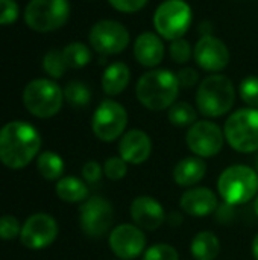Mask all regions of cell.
I'll return each mask as SVG.
<instances>
[{
    "label": "cell",
    "mask_w": 258,
    "mask_h": 260,
    "mask_svg": "<svg viewBox=\"0 0 258 260\" xmlns=\"http://www.w3.org/2000/svg\"><path fill=\"white\" fill-rule=\"evenodd\" d=\"M70 17L68 0H30L24 9L26 24L36 32L62 27Z\"/></svg>",
    "instance_id": "7"
},
{
    "label": "cell",
    "mask_w": 258,
    "mask_h": 260,
    "mask_svg": "<svg viewBox=\"0 0 258 260\" xmlns=\"http://www.w3.org/2000/svg\"><path fill=\"white\" fill-rule=\"evenodd\" d=\"M207 174V165L201 157H187L179 160L173 168V180L181 187L198 184Z\"/></svg>",
    "instance_id": "20"
},
{
    "label": "cell",
    "mask_w": 258,
    "mask_h": 260,
    "mask_svg": "<svg viewBox=\"0 0 258 260\" xmlns=\"http://www.w3.org/2000/svg\"><path fill=\"white\" fill-rule=\"evenodd\" d=\"M254 210H255V213H257L258 216V197L257 200H255V203H254Z\"/></svg>",
    "instance_id": "41"
},
{
    "label": "cell",
    "mask_w": 258,
    "mask_h": 260,
    "mask_svg": "<svg viewBox=\"0 0 258 260\" xmlns=\"http://www.w3.org/2000/svg\"><path fill=\"white\" fill-rule=\"evenodd\" d=\"M108 3L119 12L123 14H132L143 9L148 3V0H108Z\"/></svg>",
    "instance_id": "35"
},
{
    "label": "cell",
    "mask_w": 258,
    "mask_h": 260,
    "mask_svg": "<svg viewBox=\"0 0 258 260\" xmlns=\"http://www.w3.org/2000/svg\"><path fill=\"white\" fill-rule=\"evenodd\" d=\"M43 69L50 78L58 79V78L64 76V73L67 70V62L64 59L62 50H56V49L49 50L43 58Z\"/></svg>",
    "instance_id": "28"
},
{
    "label": "cell",
    "mask_w": 258,
    "mask_h": 260,
    "mask_svg": "<svg viewBox=\"0 0 258 260\" xmlns=\"http://www.w3.org/2000/svg\"><path fill=\"white\" fill-rule=\"evenodd\" d=\"M236 101V90L231 79L225 75L207 76L198 87L196 107L205 117H220L227 114Z\"/></svg>",
    "instance_id": "3"
},
{
    "label": "cell",
    "mask_w": 258,
    "mask_h": 260,
    "mask_svg": "<svg viewBox=\"0 0 258 260\" xmlns=\"http://www.w3.org/2000/svg\"><path fill=\"white\" fill-rule=\"evenodd\" d=\"M189 149L201 158L217 155L225 142V134L219 125L210 120H199L193 123L186 136Z\"/></svg>",
    "instance_id": "11"
},
{
    "label": "cell",
    "mask_w": 258,
    "mask_h": 260,
    "mask_svg": "<svg viewBox=\"0 0 258 260\" xmlns=\"http://www.w3.org/2000/svg\"><path fill=\"white\" fill-rule=\"evenodd\" d=\"M88 40L97 53L106 56L122 53L128 47L131 37L122 23L116 20H100L91 27Z\"/></svg>",
    "instance_id": "10"
},
{
    "label": "cell",
    "mask_w": 258,
    "mask_h": 260,
    "mask_svg": "<svg viewBox=\"0 0 258 260\" xmlns=\"http://www.w3.org/2000/svg\"><path fill=\"white\" fill-rule=\"evenodd\" d=\"M58 236V224L47 213H35L21 225L20 239L29 250H43L55 242Z\"/></svg>",
    "instance_id": "13"
},
{
    "label": "cell",
    "mask_w": 258,
    "mask_h": 260,
    "mask_svg": "<svg viewBox=\"0 0 258 260\" xmlns=\"http://www.w3.org/2000/svg\"><path fill=\"white\" fill-rule=\"evenodd\" d=\"M252 254H254L255 260H258V235L252 241Z\"/></svg>",
    "instance_id": "40"
},
{
    "label": "cell",
    "mask_w": 258,
    "mask_h": 260,
    "mask_svg": "<svg viewBox=\"0 0 258 260\" xmlns=\"http://www.w3.org/2000/svg\"><path fill=\"white\" fill-rule=\"evenodd\" d=\"M192 24V8L184 0H166L154 14L157 34L169 41L182 38Z\"/></svg>",
    "instance_id": "8"
},
{
    "label": "cell",
    "mask_w": 258,
    "mask_h": 260,
    "mask_svg": "<svg viewBox=\"0 0 258 260\" xmlns=\"http://www.w3.org/2000/svg\"><path fill=\"white\" fill-rule=\"evenodd\" d=\"M255 166H257V174H258V155H257V163H255Z\"/></svg>",
    "instance_id": "42"
},
{
    "label": "cell",
    "mask_w": 258,
    "mask_h": 260,
    "mask_svg": "<svg viewBox=\"0 0 258 260\" xmlns=\"http://www.w3.org/2000/svg\"><path fill=\"white\" fill-rule=\"evenodd\" d=\"M193 58L202 70L214 73L230 64V50L222 40L213 35H202L193 47Z\"/></svg>",
    "instance_id": "15"
},
{
    "label": "cell",
    "mask_w": 258,
    "mask_h": 260,
    "mask_svg": "<svg viewBox=\"0 0 258 260\" xmlns=\"http://www.w3.org/2000/svg\"><path fill=\"white\" fill-rule=\"evenodd\" d=\"M82 177L88 184H97L102 178V168L96 160H88L82 166Z\"/></svg>",
    "instance_id": "36"
},
{
    "label": "cell",
    "mask_w": 258,
    "mask_h": 260,
    "mask_svg": "<svg viewBox=\"0 0 258 260\" xmlns=\"http://www.w3.org/2000/svg\"><path fill=\"white\" fill-rule=\"evenodd\" d=\"M129 213L134 224L148 232L160 229L166 221V212L163 206L152 197H137L131 203Z\"/></svg>",
    "instance_id": "16"
},
{
    "label": "cell",
    "mask_w": 258,
    "mask_h": 260,
    "mask_svg": "<svg viewBox=\"0 0 258 260\" xmlns=\"http://www.w3.org/2000/svg\"><path fill=\"white\" fill-rule=\"evenodd\" d=\"M131 81V70L125 62L109 64L102 75V88L108 96H119L123 93Z\"/></svg>",
    "instance_id": "21"
},
{
    "label": "cell",
    "mask_w": 258,
    "mask_h": 260,
    "mask_svg": "<svg viewBox=\"0 0 258 260\" xmlns=\"http://www.w3.org/2000/svg\"><path fill=\"white\" fill-rule=\"evenodd\" d=\"M126 172H128V163L122 157H109L103 165V174L106 175V178L113 181H119L125 178Z\"/></svg>",
    "instance_id": "32"
},
{
    "label": "cell",
    "mask_w": 258,
    "mask_h": 260,
    "mask_svg": "<svg viewBox=\"0 0 258 260\" xmlns=\"http://www.w3.org/2000/svg\"><path fill=\"white\" fill-rule=\"evenodd\" d=\"M179 88L181 85L175 73L167 69H154L140 76L135 94L144 108L151 111H161L175 104Z\"/></svg>",
    "instance_id": "2"
},
{
    "label": "cell",
    "mask_w": 258,
    "mask_h": 260,
    "mask_svg": "<svg viewBox=\"0 0 258 260\" xmlns=\"http://www.w3.org/2000/svg\"><path fill=\"white\" fill-rule=\"evenodd\" d=\"M176 78L179 81V85L184 87V88H192L198 84L199 81V75L195 69L192 67H184L181 69L178 73H176Z\"/></svg>",
    "instance_id": "37"
},
{
    "label": "cell",
    "mask_w": 258,
    "mask_h": 260,
    "mask_svg": "<svg viewBox=\"0 0 258 260\" xmlns=\"http://www.w3.org/2000/svg\"><path fill=\"white\" fill-rule=\"evenodd\" d=\"M169 53H170V58L178 62V64H184L187 61L192 59L193 56V49L190 46V43L184 38H178V40H173L170 41V47H169Z\"/></svg>",
    "instance_id": "30"
},
{
    "label": "cell",
    "mask_w": 258,
    "mask_h": 260,
    "mask_svg": "<svg viewBox=\"0 0 258 260\" xmlns=\"http://www.w3.org/2000/svg\"><path fill=\"white\" fill-rule=\"evenodd\" d=\"M56 195L64 203H84L88 197V187L76 177H62L56 183Z\"/></svg>",
    "instance_id": "23"
},
{
    "label": "cell",
    "mask_w": 258,
    "mask_h": 260,
    "mask_svg": "<svg viewBox=\"0 0 258 260\" xmlns=\"http://www.w3.org/2000/svg\"><path fill=\"white\" fill-rule=\"evenodd\" d=\"M128 125V113L125 107L116 101H103L94 111L91 128L94 136L102 142H114L123 136Z\"/></svg>",
    "instance_id": "9"
},
{
    "label": "cell",
    "mask_w": 258,
    "mask_h": 260,
    "mask_svg": "<svg viewBox=\"0 0 258 260\" xmlns=\"http://www.w3.org/2000/svg\"><path fill=\"white\" fill-rule=\"evenodd\" d=\"M64 99L73 107V108H84L91 101V91L88 85H85L81 81H71L65 85Z\"/></svg>",
    "instance_id": "27"
},
{
    "label": "cell",
    "mask_w": 258,
    "mask_h": 260,
    "mask_svg": "<svg viewBox=\"0 0 258 260\" xmlns=\"http://www.w3.org/2000/svg\"><path fill=\"white\" fill-rule=\"evenodd\" d=\"M151 137L141 129H131L125 133L119 142V154L126 163L141 165L151 157Z\"/></svg>",
    "instance_id": "18"
},
{
    "label": "cell",
    "mask_w": 258,
    "mask_h": 260,
    "mask_svg": "<svg viewBox=\"0 0 258 260\" xmlns=\"http://www.w3.org/2000/svg\"><path fill=\"white\" fill-rule=\"evenodd\" d=\"M36 169L40 175L49 181L59 180L61 175L64 174V161L58 154L52 151H44L38 155Z\"/></svg>",
    "instance_id": "24"
},
{
    "label": "cell",
    "mask_w": 258,
    "mask_h": 260,
    "mask_svg": "<svg viewBox=\"0 0 258 260\" xmlns=\"http://www.w3.org/2000/svg\"><path fill=\"white\" fill-rule=\"evenodd\" d=\"M143 260H179V254L169 244H155L144 251Z\"/></svg>",
    "instance_id": "31"
},
{
    "label": "cell",
    "mask_w": 258,
    "mask_h": 260,
    "mask_svg": "<svg viewBox=\"0 0 258 260\" xmlns=\"http://www.w3.org/2000/svg\"><path fill=\"white\" fill-rule=\"evenodd\" d=\"M79 212L81 229L90 238L103 236L113 224V206L102 197L85 200Z\"/></svg>",
    "instance_id": "12"
},
{
    "label": "cell",
    "mask_w": 258,
    "mask_h": 260,
    "mask_svg": "<svg viewBox=\"0 0 258 260\" xmlns=\"http://www.w3.org/2000/svg\"><path fill=\"white\" fill-rule=\"evenodd\" d=\"M109 248L122 260L138 257L146 248V236L143 230L132 224L117 225L109 235Z\"/></svg>",
    "instance_id": "14"
},
{
    "label": "cell",
    "mask_w": 258,
    "mask_h": 260,
    "mask_svg": "<svg viewBox=\"0 0 258 260\" xmlns=\"http://www.w3.org/2000/svg\"><path fill=\"white\" fill-rule=\"evenodd\" d=\"M234 206L228 204V203H224L220 207H217L216 210V219L222 224H230L234 218V210H233Z\"/></svg>",
    "instance_id": "38"
},
{
    "label": "cell",
    "mask_w": 258,
    "mask_h": 260,
    "mask_svg": "<svg viewBox=\"0 0 258 260\" xmlns=\"http://www.w3.org/2000/svg\"><path fill=\"white\" fill-rule=\"evenodd\" d=\"M179 207L186 215L204 218L216 213L219 207V200L216 193L208 187H193L181 195Z\"/></svg>",
    "instance_id": "17"
},
{
    "label": "cell",
    "mask_w": 258,
    "mask_h": 260,
    "mask_svg": "<svg viewBox=\"0 0 258 260\" xmlns=\"http://www.w3.org/2000/svg\"><path fill=\"white\" fill-rule=\"evenodd\" d=\"M41 148V136L27 122L14 120L0 128V161L11 169L26 168Z\"/></svg>",
    "instance_id": "1"
},
{
    "label": "cell",
    "mask_w": 258,
    "mask_h": 260,
    "mask_svg": "<svg viewBox=\"0 0 258 260\" xmlns=\"http://www.w3.org/2000/svg\"><path fill=\"white\" fill-rule=\"evenodd\" d=\"M20 14L15 0H0V26H8L17 21Z\"/></svg>",
    "instance_id": "34"
},
{
    "label": "cell",
    "mask_w": 258,
    "mask_h": 260,
    "mask_svg": "<svg viewBox=\"0 0 258 260\" xmlns=\"http://www.w3.org/2000/svg\"><path fill=\"white\" fill-rule=\"evenodd\" d=\"M64 59L67 62V67L71 69H81L85 67L91 61V50L84 43H70L62 50Z\"/></svg>",
    "instance_id": "26"
},
{
    "label": "cell",
    "mask_w": 258,
    "mask_h": 260,
    "mask_svg": "<svg viewBox=\"0 0 258 260\" xmlns=\"http://www.w3.org/2000/svg\"><path fill=\"white\" fill-rule=\"evenodd\" d=\"M217 190L222 200L231 206H242L254 200L258 192V174L249 166L234 165L227 168L219 180Z\"/></svg>",
    "instance_id": "4"
},
{
    "label": "cell",
    "mask_w": 258,
    "mask_h": 260,
    "mask_svg": "<svg viewBox=\"0 0 258 260\" xmlns=\"http://www.w3.org/2000/svg\"><path fill=\"white\" fill-rule=\"evenodd\" d=\"M228 145L242 154L258 151V110L242 108L234 111L224 126Z\"/></svg>",
    "instance_id": "5"
},
{
    "label": "cell",
    "mask_w": 258,
    "mask_h": 260,
    "mask_svg": "<svg viewBox=\"0 0 258 260\" xmlns=\"http://www.w3.org/2000/svg\"><path fill=\"white\" fill-rule=\"evenodd\" d=\"M166 221L172 225V227H179L182 224V215L179 212H172L169 216H166Z\"/></svg>",
    "instance_id": "39"
},
{
    "label": "cell",
    "mask_w": 258,
    "mask_h": 260,
    "mask_svg": "<svg viewBox=\"0 0 258 260\" xmlns=\"http://www.w3.org/2000/svg\"><path fill=\"white\" fill-rule=\"evenodd\" d=\"M190 251L196 260H216L220 253V242L213 232H199L192 241Z\"/></svg>",
    "instance_id": "22"
},
{
    "label": "cell",
    "mask_w": 258,
    "mask_h": 260,
    "mask_svg": "<svg viewBox=\"0 0 258 260\" xmlns=\"http://www.w3.org/2000/svg\"><path fill=\"white\" fill-rule=\"evenodd\" d=\"M134 56L144 67H157L164 58V44L158 34L143 32L134 43Z\"/></svg>",
    "instance_id": "19"
},
{
    "label": "cell",
    "mask_w": 258,
    "mask_h": 260,
    "mask_svg": "<svg viewBox=\"0 0 258 260\" xmlns=\"http://www.w3.org/2000/svg\"><path fill=\"white\" fill-rule=\"evenodd\" d=\"M64 101V91L52 79H33L23 91L26 110L40 119H49L59 113Z\"/></svg>",
    "instance_id": "6"
},
{
    "label": "cell",
    "mask_w": 258,
    "mask_h": 260,
    "mask_svg": "<svg viewBox=\"0 0 258 260\" xmlns=\"http://www.w3.org/2000/svg\"><path fill=\"white\" fill-rule=\"evenodd\" d=\"M169 122L178 128H186L192 126L198 120V113L196 110L189 104V102H175L167 113Z\"/></svg>",
    "instance_id": "25"
},
{
    "label": "cell",
    "mask_w": 258,
    "mask_h": 260,
    "mask_svg": "<svg viewBox=\"0 0 258 260\" xmlns=\"http://www.w3.org/2000/svg\"><path fill=\"white\" fill-rule=\"evenodd\" d=\"M20 233H21V227L15 216L11 215L0 216V239L12 241L17 236H20Z\"/></svg>",
    "instance_id": "33"
},
{
    "label": "cell",
    "mask_w": 258,
    "mask_h": 260,
    "mask_svg": "<svg viewBox=\"0 0 258 260\" xmlns=\"http://www.w3.org/2000/svg\"><path fill=\"white\" fill-rule=\"evenodd\" d=\"M240 98L249 108L258 110V76H248L240 82Z\"/></svg>",
    "instance_id": "29"
}]
</instances>
